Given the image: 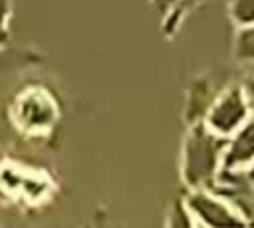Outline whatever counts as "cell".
Returning a JSON list of instances; mask_svg holds the SVG:
<instances>
[{"mask_svg":"<svg viewBox=\"0 0 254 228\" xmlns=\"http://www.w3.org/2000/svg\"><path fill=\"white\" fill-rule=\"evenodd\" d=\"M54 182L50 174L38 167H28L16 161L0 163V196L10 202L34 206L52 196Z\"/></svg>","mask_w":254,"mask_h":228,"instance_id":"cell-3","label":"cell"},{"mask_svg":"<svg viewBox=\"0 0 254 228\" xmlns=\"http://www.w3.org/2000/svg\"><path fill=\"white\" fill-rule=\"evenodd\" d=\"M254 165V111L246 123L226 139L220 172H244Z\"/></svg>","mask_w":254,"mask_h":228,"instance_id":"cell-6","label":"cell"},{"mask_svg":"<svg viewBox=\"0 0 254 228\" xmlns=\"http://www.w3.org/2000/svg\"><path fill=\"white\" fill-rule=\"evenodd\" d=\"M234 57L238 61L254 63V24L242 26L234 36Z\"/></svg>","mask_w":254,"mask_h":228,"instance_id":"cell-7","label":"cell"},{"mask_svg":"<svg viewBox=\"0 0 254 228\" xmlns=\"http://www.w3.org/2000/svg\"><path fill=\"white\" fill-rule=\"evenodd\" d=\"M60 103L44 85L22 87L10 103V121L26 137H46L60 121Z\"/></svg>","mask_w":254,"mask_h":228,"instance_id":"cell-2","label":"cell"},{"mask_svg":"<svg viewBox=\"0 0 254 228\" xmlns=\"http://www.w3.org/2000/svg\"><path fill=\"white\" fill-rule=\"evenodd\" d=\"M250 115H252V107H250V99L244 87L230 85L214 97L202 123L214 135L228 139L246 123Z\"/></svg>","mask_w":254,"mask_h":228,"instance_id":"cell-5","label":"cell"},{"mask_svg":"<svg viewBox=\"0 0 254 228\" xmlns=\"http://www.w3.org/2000/svg\"><path fill=\"white\" fill-rule=\"evenodd\" d=\"M226 139L214 135L204 123L189 125L181 149V178L187 190L212 188L222 171Z\"/></svg>","mask_w":254,"mask_h":228,"instance_id":"cell-1","label":"cell"},{"mask_svg":"<svg viewBox=\"0 0 254 228\" xmlns=\"http://www.w3.org/2000/svg\"><path fill=\"white\" fill-rule=\"evenodd\" d=\"M242 174H244V178H246V182H248V186H250V188L254 190V165H252L250 169H246V171H244Z\"/></svg>","mask_w":254,"mask_h":228,"instance_id":"cell-12","label":"cell"},{"mask_svg":"<svg viewBox=\"0 0 254 228\" xmlns=\"http://www.w3.org/2000/svg\"><path fill=\"white\" fill-rule=\"evenodd\" d=\"M165 228H198V226H196V222L192 220V216L189 214V210L185 208L183 200H175V202L169 206Z\"/></svg>","mask_w":254,"mask_h":228,"instance_id":"cell-8","label":"cell"},{"mask_svg":"<svg viewBox=\"0 0 254 228\" xmlns=\"http://www.w3.org/2000/svg\"><path fill=\"white\" fill-rule=\"evenodd\" d=\"M244 91H246V95H248L250 103H254V77H250V79L246 81V85H244Z\"/></svg>","mask_w":254,"mask_h":228,"instance_id":"cell-11","label":"cell"},{"mask_svg":"<svg viewBox=\"0 0 254 228\" xmlns=\"http://www.w3.org/2000/svg\"><path fill=\"white\" fill-rule=\"evenodd\" d=\"M10 16H12V0H0V46L6 42Z\"/></svg>","mask_w":254,"mask_h":228,"instance_id":"cell-10","label":"cell"},{"mask_svg":"<svg viewBox=\"0 0 254 228\" xmlns=\"http://www.w3.org/2000/svg\"><path fill=\"white\" fill-rule=\"evenodd\" d=\"M230 16L238 24V28L252 26L254 24V0H232Z\"/></svg>","mask_w":254,"mask_h":228,"instance_id":"cell-9","label":"cell"},{"mask_svg":"<svg viewBox=\"0 0 254 228\" xmlns=\"http://www.w3.org/2000/svg\"><path fill=\"white\" fill-rule=\"evenodd\" d=\"M183 204L198 228H250L244 214L214 190H187Z\"/></svg>","mask_w":254,"mask_h":228,"instance_id":"cell-4","label":"cell"}]
</instances>
